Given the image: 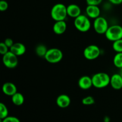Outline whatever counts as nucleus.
<instances>
[{
  "label": "nucleus",
  "mask_w": 122,
  "mask_h": 122,
  "mask_svg": "<svg viewBox=\"0 0 122 122\" xmlns=\"http://www.w3.org/2000/svg\"><path fill=\"white\" fill-rule=\"evenodd\" d=\"M48 51V49L45 45L39 44L36 47L35 52L38 56L40 57H44Z\"/></svg>",
  "instance_id": "a211bd4d"
},
{
  "label": "nucleus",
  "mask_w": 122,
  "mask_h": 122,
  "mask_svg": "<svg viewBox=\"0 0 122 122\" xmlns=\"http://www.w3.org/2000/svg\"><path fill=\"white\" fill-rule=\"evenodd\" d=\"M2 91L5 95L9 97H12L17 92L16 86L12 82H6L4 83L2 86Z\"/></svg>",
  "instance_id": "f8f14e48"
},
{
  "label": "nucleus",
  "mask_w": 122,
  "mask_h": 122,
  "mask_svg": "<svg viewBox=\"0 0 122 122\" xmlns=\"http://www.w3.org/2000/svg\"><path fill=\"white\" fill-rule=\"evenodd\" d=\"M10 51L17 56H23L26 52V48L25 45L21 42H15L10 48Z\"/></svg>",
  "instance_id": "2eb2a0df"
},
{
  "label": "nucleus",
  "mask_w": 122,
  "mask_h": 122,
  "mask_svg": "<svg viewBox=\"0 0 122 122\" xmlns=\"http://www.w3.org/2000/svg\"><path fill=\"white\" fill-rule=\"evenodd\" d=\"M46 61L51 64H56L60 62L63 58V53L61 50L56 48H52L48 50L46 55L44 57Z\"/></svg>",
  "instance_id": "20e7f679"
},
{
  "label": "nucleus",
  "mask_w": 122,
  "mask_h": 122,
  "mask_svg": "<svg viewBox=\"0 0 122 122\" xmlns=\"http://www.w3.org/2000/svg\"><path fill=\"white\" fill-rule=\"evenodd\" d=\"M108 24L107 20L103 17L100 16L94 19L93 27L96 33L100 35H103L106 33L108 28Z\"/></svg>",
  "instance_id": "423d86ee"
},
{
  "label": "nucleus",
  "mask_w": 122,
  "mask_h": 122,
  "mask_svg": "<svg viewBox=\"0 0 122 122\" xmlns=\"http://www.w3.org/2000/svg\"><path fill=\"white\" fill-rule=\"evenodd\" d=\"M113 50L116 52H122V39L113 42L112 45Z\"/></svg>",
  "instance_id": "412c9836"
},
{
  "label": "nucleus",
  "mask_w": 122,
  "mask_h": 122,
  "mask_svg": "<svg viewBox=\"0 0 122 122\" xmlns=\"http://www.w3.org/2000/svg\"><path fill=\"white\" fill-rule=\"evenodd\" d=\"M4 42L5 43V45H7L8 48H10L11 47V46H13L14 44V41H13V39H11V38H6V39H5V41Z\"/></svg>",
  "instance_id": "bb28decb"
},
{
  "label": "nucleus",
  "mask_w": 122,
  "mask_h": 122,
  "mask_svg": "<svg viewBox=\"0 0 122 122\" xmlns=\"http://www.w3.org/2000/svg\"><path fill=\"white\" fill-rule=\"evenodd\" d=\"M95 99L92 96H87L83 98L82 100V102L85 106H91L95 104Z\"/></svg>",
  "instance_id": "4be33fe9"
},
{
  "label": "nucleus",
  "mask_w": 122,
  "mask_h": 122,
  "mask_svg": "<svg viewBox=\"0 0 122 122\" xmlns=\"http://www.w3.org/2000/svg\"><path fill=\"white\" fill-rule=\"evenodd\" d=\"M51 17L56 21L65 20L67 16V7L62 3H57L51 10Z\"/></svg>",
  "instance_id": "f03ea898"
},
{
  "label": "nucleus",
  "mask_w": 122,
  "mask_h": 122,
  "mask_svg": "<svg viewBox=\"0 0 122 122\" xmlns=\"http://www.w3.org/2000/svg\"><path fill=\"white\" fill-rule=\"evenodd\" d=\"M52 29L56 34L58 35L63 34L67 30V23L64 20L56 21L53 25Z\"/></svg>",
  "instance_id": "dca6fc26"
},
{
  "label": "nucleus",
  "mask_w": 122,
  "mask_h": 122,
  "mask_svg": "<svg viewBox=\"0 0 122 122\" xmlns=\"http://www.w3.org/2000/svg\"><path fill=\"white\" fill-rule=\"evenodd\" d=\"M120 75H121L122 76V69H120Z\"/></svg>",
  "instance_id": "c756f323"
},
{
  "label": "nucleus",
  "mask_w": 122,
  "mask_h": 122,
  "mask_svg": "<svg viewBox=\"0 0 122 122\" xmlns=\"http://www.w3.org/2000/svg\"><path fill=\"white\" fill-rule=\"evenodd\" d=\"M74 26L75 28L81 32H86L91 27L90 20L88 16L81 14L75 18L74 20Z\"/></svg>",
  "instance_id": "7ed1b4c3"
},
{
  "label": "nucleus",
  "mask_w": 122,
  "mask_h": 122,
  "mask_svg": "<svg viewBox=\"0 0 122 122\" xmlns=\"http://www.w3.org/2000/svg\"><path fill=\"white\" fill-rule=\"evenodd\" d=\"M78 86L83 90H88L90 89L93 86L92 77L87 75L82 76L78 81Z\"/></svg>",
  "instance_id": "9b49d317"
},
{
  "label": "nucleus",
  "mask_w": 122,
  "mask_h": 122,
  "mask_svg": "<svg viewBox=\"0 0 122 122\" xmlns=\"http://www.w3.org/2000/svg\"><path fill=\"white\" fill-rule=\"evenodd\" d=\"M93 86L98 89L107 87L110 83V76L104 72L95 73L92 76Z\"/></svg>",
  "instance_id": "f257e3e1"
},
{
  "label": "nucleus",
  "mask_w": 122,
  "mask_h": 122,
  "mask_svg": "<svg viewBox=\"0 0 122 122\" xmlns=\"http://www.w3.org/2000/svg\"><path fill=\"white\" fill-rule=\"evenodd\" d=\"M86 13L89 18L95 19L100 16L101 10L98 5H88L86 8Z\"/></svg>",
  "instance_id": "9d476101"
},
{
  "label": "nucleus",
  "mask_w": 122,
  "mask_h": 122,
  "mask_svg": "<svg viewBox=\"0 0 122 122\" xmlns=\"http://www.w3.org/2000/svg\"><path fill=\"white\" fill-rule=\"evenodd\" d=\"M105 36L108 40L112 42L122 39V26L118 25L109 26Z\"/></svg>",
  "instance_id": "39448f33"
},
{
  "label": "nucleus",
  "mask_w": 122,
  "mask_h": 122,
  "mask_svg": "<svg viewBox=\"0 0 122 122\" xmlns=\"http://www.w3.org/2000/svg\"><path fill=\"white\" fill-rule=\"evenodd\" d=\"M67 15L72 18H76L80 15L82 13L81 8L79 6L75 4H71L67 6Z\"/></svg>",
  "instance_id": "4468645a"
},
{
  "label": "nucleus",
  "mask_w": 122,
  "mask_h": 122,
  "mask_svg": "<svg viewBox=\"0 0 122 122\" xmlns=\"http://www.w3.org/2000/svg\"><path fill=\"white\" fill-rule=\"evenodd\" d=\"M113 64L116 67L122 69V52H117L113 58Z\"/></svg>",
  "instance_id": "6ab92c4d"
},
{
  "label": "nucleus",
  "mask_w": 122,
  "mask_h": 122,
  "mask_svg": "<svg viewBox=\"0 0 122 122\" xmlns=\"http://www.w3.org/2000/svg\"><path fill=\"white\" fill-rule=\"evenodd\" d=\"M101 54L100 48L95 45L87 46L83 50V56L88 60H94L97 59Z\"/></svg>",
  "instance_id": "0eeeda50"
},
{
  "label": "nucleus",
  "mask_w": 122,
  "mask_h": 122,
  "mask_svg": "<svg viewBox=\"0 0 122 122\" xmlns=\"http://www.w3.org/2000/svg\"><path fill=\"white\" fill-rule=\"evenodd\" d=\"M71 103V99L66 94H61L56 99V104L61 108H65L69 107Z\"/></svg>",
  "instance_id": "ddd939ff"
},
{
  "label": "nucleus",
  "mask_w": 122,
  "mask_h": 122,
  "mask_svg": "<svg viewBox=\"0 0 122 122\" xmlns=\"http://www.w3.org/2000/svg\"><path fill=\"white\" fill-rule=\"evenodd\" d=\"M102 0H86L87 5H99L102 2Z\"/></svg>",
  "instance_id": "a878e982"
},
{
  "label": "nucleus",
  "mask_w": 122,
  "mask_h": 122,
  "mask_svg": "<svg viewBox=\"0 0 122 122\" xmlns=\"http://www.w3.org/2000/svg\"><path fill=\"white\" fill-rule=\"evenodd\" d=\"M8 116V110L7 106L2 102L0 103V119H4Z\"/></svg>",
  "instance_id": "aec40b11"
},
{
  "label": "nucleus",
  "mask_w": 122,
  "mask_h": 122,
  "mask_svg": "<svg viewBox=\"0 0 122 122\" xmlns=\"http://www.w3.org/2000/svg\"><path fill=\"white\" fill-rule=\"evenodd\" d=\"M108 1L114 5H120L122 3V0H108Z\"/></svg>",
  "instance_id": "cd10ccee"
},
{
  "label": "nucleus",
  "mask_w": 122,
  "mask_h": 122,
  "mask_svg": "<svg viewBox=\"0 0 122 122\" xmlns=\"http://www.w3.org/2000/svg\"><path fill=\"white\" fill-rule=\"evenodd\" d=\"M1 122H20L17 117L14 116H7L4 119H1Z\"/></svg>",
  "instance_id": "b1692460"
},
{
  "label": "nucleus",
  "mask_w": 122,
  "mask_h": 122,
  "mask_svg": "<svg viewBox=\"0 0 122 122\" xmlns=\"http://www.w3.org/2000/svg\"><path fill=\"white\" fill-rule=\"evenodd\" d=\"M8 8V4L5 0H1L0 1V11H5Z\"/></svg>",
  "instance_id": "393cba45"
},
{
  "label": "nucleus",
  "mask_w": 122,
  "mask_h": 122,
  "mask_svg": "<svg viewBox=\"0 0 122 122\" xmlns=\"http://www.w3.org/2000/svg\"><path fill=\"white\" fill-rule=\"evenodd\" d=\"M110 85L115 90L122 89V76L120 73H114L111 76Z\"/></svg>",
  "instance_id": "1a4fd4ad"
},
{
  "label": "nucleus",
  "mask_w": 122,
  "mask_h": 122,
  "mask_svg": "<svg viewBox=\"0 0 122 122\" xmlns=\"http://www.w3.org/2000/svg\"><path fill=\"white\" fill-rule=\"evenodd\" d=\"M11 101L15 106H20L24 104L25 97L21 93L16 92L11 97Z\"/></svg>",
  "instance_id": "f3484780"
},
{
  "label": "nucleus",
  "mask_w": 122,
  "mask_h": 122,
  "mask_svg": "<svg viewBox=\"0 0 122 122\" xmlns=\"http://www.w3.org/2000/svg\"><path fill=\"white\" fill-rule=\"evenodd\" d=\"M2 63L8 69H14L16 67L19 63L18 56L10 51L2 56Z\"/></svg>",
  "instance_id": "6e6552de"
},
{
  "label": "nucleus",
  "mask_w": 122,
  "mask_h": 122,
  "mask_svg": "<svg viewBox=\"0 0 122 122\" xmlns=\"http://www.w3.org/2000/svg\"><path fill=\"white\" fill-rule=\"evenodd\" d=\"M9 48L5 44L4 42L0 43V54L1 55H4L9 51Z\"/></svg>",
  "instance_id": "5701e85b"
},
{
  "label": "nucleus",
  "mask_w": 122,
  "mask_h": 122,
  "mask_svg": "<svg viewBox=\"0 0 122 122\" xmlns=\"http://www.w3.org/2000/svg\"><path fill=\"white\" fill-rule=\"evenodd\" d=\"M110 119L108 117L106 116L104 119V122H110Z\"/></svg>",
  "instance_id": "c85d7f7f"
}]
</instances>
